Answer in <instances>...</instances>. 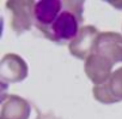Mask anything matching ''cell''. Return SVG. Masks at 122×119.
I'll return each mask as SVG.
<instances>
[{"instance_id":"cell-1","label":"cell","mask_w":122,"mask_h":119,"mask_svg":"<svg viewBox=\"0 0 122 119\" xmlns=\"http://www.w3.org/2000/svg\"><path fill=\"white\" fill-rule=\"evenodd\" d=\"M83 13L84 1L41 0L34 4L32 21L46 39L65 45L79 35Z\"/></svg>"}]
</instances>
